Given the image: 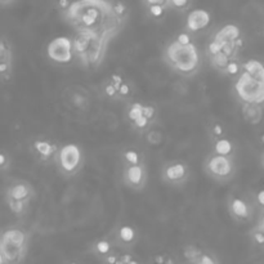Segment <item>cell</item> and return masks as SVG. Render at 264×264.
<instances>
[{"label":"cell","instance_id":"obj_1","mask_svg":"<svg viewBox=\"0 0 264 264\" xmlns=\"http://www.w3.org/2000/svg\"><path fill=\"white\" fill-rule=\"evenodd\" d=\"M63 18L76 32L96 35L108 44L126 21L116 13L110 0H75L63 11Z\"/></svg>","mask_w":264,"mask_h":264},{"label":"cell","instance_id":"obj_2","mask_svg":"<svg viewBox=\"0 0 264 264\" xmlns=\"http://www.w3.org/2000/svg\"><path fill=\"white\" fill-rule=\"evenodd\" d=\"M162 58L175 73L186 78L196 75L201 66L199 49L194 43L183 45L177 40H173L164 49Z\"/></svg>","mask_w":264,"mask_h":264},{"label":"cell","instance_id":"obj_3","mask_svg":"<svg viewBox=\"0 0 264 264\" xmlns=\"http://www.w3.org/2000/svg\"><path fill=\"white\" fill-rule=\"evenodd\" d=\"M72 40L73 57L85 67H98L107 53L108 43L101 37L86 32H76Z\"/></svg>","mask_w":264,"mask_h":264},{"label":"cell","instance_id":"obj_4","mask_svg":"<svg viewBox=\"0 0 264 264\" xmlns=\"http://www.w3.org/2000/svg\"><path fill=\"white\" fill-rule=\"evenodd\" d=\"M29 233L21 228H8L0 235V254L6 264H22L29 250Z\"/></svg>","mask_w":264,"mask_h":264},{"label":"cell","instance_id":"obj_5","mask_svg":"<svg viewBox=\"0 0 264 264\" xmlns=\"http://www.w3.org/2000/svg\"><path fill=\"white\" fill-rule=\"evenodd\" d=\"M54 159L58 170L66 177H73L79 174L84 165L83 149L75 143H66L58 147Z\"/></svg>","mask_w":264,"mask_h":264},{"label":"cell","instance_id":"obj_6","mask_svg":"<svg viewBox=\"0 0 264 264\" xmlns=\"http://www.w3.org/2000/svg\"><path fill=\"white\" fill-rule=\"evenodd\" d=\"M235 92L242 103L263 105L264 102V81L251 78L241 71L235 83Z\"/></svg>","mask_w":264,"mask_h":264},{"label":"cell","instance_id":"obj_7","mask_svg":"<svg viewBox=\"0 0 264 264\" xmlns=\"http://www.w3.org/2000/svg\"><path fill=\"white\" fill-rule=\"evenodd\" d=\"M204 170L210 178L224 183L231 181L236 174V162L233 156H220L210 152L204 162Z\"/></svg>","mask_w":264,"mask_h":264},{"label":"cell","instance_id":"obj_8","mask_svg":"<svg viewBox=\"0 0 264 264\" xmlns=\"http://www.w3.org/2000/svg\"><path fill=\"white\" fill-rule=\"evenodd\" d=\"M47 55L58 65H68L72 62V40L67 36H58L50 40L47 47Z\"/></svg>","mask_w":264,"mask_h":264},{"label":"cell","instance_id":"obj_9","mask_svg":"<svg viewBox=\"0 0 264 264\" xmlns=\"http://www.w3.org/2000/svg\"><path fill=\"white\" fill-rule=\"evenodd\" d=\"M161 178L170 186H183L190 178V166L182 160L166 162L161 170Z\"/></svg>","mask_w":264,"mask_h":264},{"label":"cell","instance_id":"obj_10","mask_svg":"<svg viewBox=\"0 0 264 264\" xmlns=\"http://www.w3.org/2000/svg\"><path fill=\"white\" fill-rule=\"evenodd\" d=\"M148 173L144 162L136 165H125L123 170V181L126 187L134 191H142L146 187Z\"/></svg>","mask_w":264,"mask_h":264},{"label":"cell","instance_id":"obj_11","mask_svg":"<svg viewBox=\"0 0 264 264\" xmlns=\"http://www.w3.org/2000/svg\"><path fill=\"white\" fill-rule=\"evenodd\" d=\"M35 190L29 182H16L7 190V199L14 200V201H21L29 205L30 201L34 199Z\"/></svg>","mask_w":264,"mask_h":264},{"label":"cell","instance_id":"obj_12","mask_svg":"<svg viewBox=\"0 0 264 264\" xmlns=\"http://www.w3.org/2000/svg\"><path fill=\"white\" fill-rule=\"evenodd\" d=\"M231 217L237 222H248L253 217V208L241 197H231L228 201Z\"/></svg>","mask_w":264,"mask_h":264},{"label":"cell","instance_id":"obj_13","mask_svg":"<svg viewBox=\"0 0 264 264\" xmlns=\"http://www.w3.org/2000/svg\"><path fill=\"white\" fill-rule=\"evenodd\" d=\"M212 21V16L205 9H195L187 16L186 30L188 32H199L206 29Z\"/></svg>","mask_w":264,"mask_h":264},{"label":"cell","instance_id":"obj_14","mask_svg":"<svg viewBox=\"0 0 264 264\" xmlns=\"http://www.w3.org/2000/svg\"><path fill=\"white\" fill-rule=\"evenodd\" d=\"M115 237L116 242L121 248H131L136 243V241L138 240V233H137V231L131 225L124 224L118 228Z\"/></svg>","mask_w":264,"mask_h":264},{"label":"cell","instance_id":"obj_15","mask_svg":"<svg viewBox=\"0 0 264 264\" xmlns=\"http://www.w3.org/2000/svg\"><path fill=\"white\" fill-rule=\"evenodd\" d=\"M34 149L39 156L40 161H49L52 157H54L55 152H57L58 146L53 142L47 141V139H36L34 142Z\"/></svg>","mask_w":264,"mask_h":264},{"label":"cell","instance_id":"obj_16","mask_svg":"<svg viewBox=\"0 0 264 264\" xmlns=\"http://www.w3.org/2000/svg\"><path fill=\"white\" fill-rule=\"evenodd\" d=\"M241 37V30L236 25H225L219 31L215 32L214 37L212 40L217 42L218 44H224V43L236 42Z\"/></svg>","mask_w":264,"mask_h":264},{"label":"cell","instance_id":"obj_17","mask_svg":"<svg viewBox=\"0 0 264 264\" xmlns=\"http://www.w3.org/2000/svg\"><path fill=\"white\" fill-rule=\"evenodd\" d=\"M263 105H255V103H242V116L249 124H253V125H258L261 121L263 118Z\"/></svg>","mask_w":264,"mask_h":264},{"label":"cell","instance_id":"obj_18","mask_svg":"<svg viewBox=\"0 0 264 264\" xmlns=\"http://www.w3.org/2000/svg\"><path fill=\"white\" fill-rule=\"evenodd\" d=\"M241 71L250 75L251 78L256 79L259 81H264V67L260 61L249 60L246 62L241 63Z\"/></svg>","mask_w":264,"mask_h":264},{"label":"cell","instance_id":"obj_19","mask_svg":"<svg viewBox=\"0 0 264 264\" xmlns=\"http://www.w3.org/2000/svg\"><path fill=\"white\" fill-rule=\"evenodd\" d=\"M233 149L235 147H233L232 141L223 137V138L214 141L212 152L215 155H220V156H233Z\"/></svg>","mask_w":264,"mask_h":264},{"label":"cell","instance_id":"obj_20","mask_svg":"<svg viewBox=\"0 0 264 264\" xmlns=\"http://www.w3.org/2000/svg\"><path fill=\"white\" fill-rule=\"evenodd\" d=\"M209 61H210V65H212V67L214 68V70L224 73L228 62H230L231 60L227 57V55H224L222 52H220L215 55H210Z\"/></svg>","mask_w":264,"mask_h":264},{"label":"cell","instance_id":"obj_21","mask_svg":"<svg viewBox=\"0 0 264 264\" xmlns=\"http://www.w3.org/2000/svg\"><path fill=\"white\" fill-rule=\"evenodd\" d=\"M13 54L9 44L4 40H0V65L11 66L13 65Z\"/></svg>","mask_w":264,"mask_h":264},{"label":"cell","instance_id":"obj_22","mask_svg":"<svg viewBox=\"0 0 264 264\" xmlns=\"http://www.w3.org/2000/svg\"><path fill=\"white\" fill-rule=\"evenodd\" d=\"M93 251H95L98 256H101V258L103 259L105 256H107L111 251H112V242L106 240V238L98 240L97 242L93 245Z\"/></svg>","mask_w":264,"mask_h":264},{"label":"cell","instance_id":"obj_23","mask_svg":"<svg viewBox=\"0 0 264 264\" xmlns=\"http://www.w3.org/2000/svg\"><path fill=\"white\" fill-rule=\"evenodd\" d=\"M250 236L256 245L258 246L263 245L264 243V219H263V217H260L258 224L254 225L253 230L250 231Z\"/></svg>","mask_w":264,"mask_h":264},{"label":"cell","instance_id":"obj_24","mask_svg":"<svg viewBox=\"0 0 264 264\" xmlns=\"http://www.w3.org/2000/svg\"><path fill=\"white\" fill-rule=\"evenodd\" d=\"M123 159L124 161H125V165H136L143 162L142 155L133 148L125 149V151L123 152Z\"/></svg>","mask_w":264,"mask_h":264},{"label":"cell","instance_id":"obj_25","mask_svg":"<svg viewBox=\"0 0 264 264\" xmlns=\"http://www.w3.org/2000/svg\"><path fill=\"white\" fill-rule=\"evenodd\" d=\"M202 254V250H200L199 248H196L195 245H188L184 248L183 255L190 263H196L197 259L200 258V255Z\"/></svg>","mask_w":264,"mask_h":264},{"label":"cell","instance_id":"obj_26","mask_svg":"<svg viewBox=\"0 0 264 264\" xmlns=\"http://www.w3.org/2000/svg\"><path fill=\"white\" fill-rule=\"evenodd\" d=\"M142 110H143V105L138 102H134L129 106L128 111H126V116H128L129 120L133 123L134 120H137L138 118L142 116Z\"/></svg>","mask_w":264,"mask_h":264},{"label":"cell","instance_id":"obj_27","mask_svg":"<svg viewBox=\"0 0 264 264\" xmlns=\"http://www.w3.org/2000/svg\"><path fill=\"white\" fill-rule=\"evenodd\" d=\"M7 202H8V206H9V209L12 210V213L16 215H24L25 213H26L27 206H29V205L25 204V202L14 201V200L7 199Z\"/></svg>","mask_w":264,"mask_h":264},{"label":"cell","instance_id":"obj_28","mask_svg":"<svg viewBox=\"0 0 264 264\" xmlns=\"http://www.w3.org/2000/svg\"><path fill=\"white\" fill-rule=\"evenodd\" d=\"M146 133H147L146 134L147 143L151 144V146H159V144H161L162 139H164L161 131L160 130H147Z\"/></svg>","mask_w":264,"mask_h":264},{"label":"cell","instance_id":"obj_29","mask_svg":"<svg viewBox=\"0 0 264 264\" xmlns=\"http://www.w3.org/2000/svg\"><path fill=\"white\" fill-rule=\"evenodd\" d=\"M241 72V63L238 62V60L236 58V60H231L230 62H228L227 65V68H225L224 73L228 76H238Z\"/></svg>","mask_w":264,"mask_h":264},{"label":"cell","instance_id":"obj_30","mask_svg":"<svg viewBox=\"0 0 264 264\" xmlns=\"http://www.w3.org/2000/svg\"><path fill=\"white\" fill-rule=\"evenodd\" d=\"M72 105L75 106V107L80 108V110H84V108L88 106V97L86 96H84L83 93H75V95L72 96Z\"/></svg>","mask_w":264,"mask_h":264},{"label":"cell","instance_id":"obj_31","mask_svg":"<svg viewBox=\"0 0 264 264\" xmlns=\"http://www.w3.org/2000/svg\"><path fill=\"white\" fill-rule=\"evenodd\" d=\"M131 124H133V128L137 129V130H139V131H146L147 129L152 125L151 121L147 120L143 115H142L141 118L137 119V120H134Z\"/></svg>","mask_w":264,"mask_h":264},{"label":"cell","instance_id":"obj_32","mask_svg":"<svg viewBox=\"0 0 264 264\" xmlns=\"http://www.w3.org/2000/svg\"><path fill=\"white\" fill-rule=\"evenodd\" d=\"M142 115L144 116V118L147 119V120H149L151 123H154V120L156 119V115H157V111L156 108L154 107V106L151 105H143V110H142Z\"/></svg>","mask_w":264,"mask_h":264},{"label":"cell","instance_id":"obj_33","mask_svg":"<svg viewBox=\"0 0 264 264\" xmlns=\"http://www.w3.org/2000/svg\"><path fill=\"white\" fill-rule=\"evenodd\" d=\"M116 90H118L119 98H128L129 96L131 95L130 84L126 83V81H123V83L118 86V89Z\"/></svg>","mask_w":264,"mask_h":264},{"label":"cell","instance_id":"obj_34","mask_svg":"<svg viewBox=\"0 0 264 264\" xmlns=\"http://www.w3.org/2000/svg\"><path fill=\"white\" fill-rule=\"evenodd\" d=\"M210 133H212L214 141H217V139L219 138H223V137H224V126H223L220 123L213 124L212 129H210Z\"/></svg>","mask_w":264,"mask_h":264},{"label":"cell","instance_id":"obj_35","mask_svg":"<svg viewBox=\"0 0 264 264\" xmlns=\"http://www.w3.org/2000/svg\"><path fill=\"white\" fill-rule=\"evenodd\" d=\"M196 264H219V261L217 260V258H215L214 255H212V254H209V253H204V251H202V254L200 255V258L197 259Z\"/></svg>","mask_w":264,"mask_h":264},{"label":"cell","instance_id":"obj_36","mask_svg":"<svg viewBox=\"0 0 264 264\" xmlns=\"http://www.w3.org/2000/svg\"><path fill=\"white\" fill-rule=\"evenodd\" d=\"M220 52H222V47H220V44H218L217 42L212 40V42L208 44V47H206L208 57H210V55H215Z\"/></svg>","mask_w":264,"mask_h":264},{"label":"cell","instance_id":"obj_37","mask_svg":"<svg viewBox=\"0 0 264 264\" xmlns=\"http://www.w3.org/2000/svg\"><path fill=\"white\" fill-rule=\"evenodd\" d=\"M188 6L190 0H169V7L179 9V11H184L186 8H188Z\"/></svg>","mask_w":264,"mask_h":264},{"label":"cell","instance_id":"obj_38","mask_svg":"<svg viewBox=\"0 0 264 264\" xmlns=\"http://www.w3.org/2000/svg\"><path fill=\"white\" fill-rule=\"evenodd\" d=\"M11 166V159L8 154L6 152H0V170H7Z\"/></svg>","mask_w":264,"mask_h":264},{"label":"cell","instance_id":"obj_39","mask_svg":"<svg viewBox=\"0 0 264 264\" xmlns=\"http://www.w3.org/2000/svg\"><path fill=\"white\" fill-rule=\"evenodd\" d=\"M148 11L152 17H155V18H160V17H162V14H164L165 8L161 6H149Z\"/></svg>","mask_w":264,"mask_h":264},{"label":"cell","instance_id":"obj_40","mask_svg":"<svg viewBox=\"0 0 264 264\" xmlns=\"http://www.w3.org/2000/svg\"><path fill=\"white\" fill-rule=\"evenodd\" d=\"M105 95L107 96V97H110V98H119L118 92H116L115 86L112 85V83H111V81L108 84H106V86H105Z\"/></svg>","mask_w":264,"mask_h":264},{"label":"cell","instance_id":"obj_41","mask_svg":"<svg viewBox=\"0 0 264 264\" xmlns=\"http://www.w3.org/2000/svg\"><path fill=\"white\" fill-rule=\"evenodd\" d=\"M147 6H161L164 8L169 7V0H144Z\"/></svg>","mask_w":264,"mask_h":264},{"label":"cell","instance_id":"obj_42","mask_svg":"<svg viewBox=\"0 0 264 264\" xmlns=\"http://www.w3.org/2000/svg\"><path fill=\"white\" fill-rule=\"evenodd\" d=\"M177 42L179 43V44H190V43H192V39L191 36H190V34H187V32H182V34L178 35V37H177Z\"/></svg>","mask_w":264,"mask_h":264},{"label":"cell","instance_id":"obj_43","mask_svg":"<svg viewBox=\"0 0 264 264\" xmlns=\"http://www.w3.org/2000/svg\"><path fill=\"white\" fill-rule=\"evenodd\" d=\"M133 258V255L131 254H121V255H119L118 260H116L115 264H129V261H130V259Z\"/></svg>","mask_w":264,"mask_h":264},{"label":"cell","instance_id":"obj_44","mask_svg":"<svg viewBox=\"0 0 264 264\" xmlns=\"http://www.w3.org/2000/svg\"><path fill=\"white\" fill-rule=\"evenodd\" d=\"M256 200H258V205L259 206H263L264 205V191L263 190H260V191L258 192V195H256Z\"/></svg>","mask_w":264,"mask_h":264},{"label":"cell","instance_id":"obj_45","mask_svg":"<svg viewBox=\"0 0 264 264\" xmlns=\"http://www.w3.org/2000/svg\"><path fill=\"white\" fill-rule=\"evenodd\" d=\"M68 4H70V2H68V0H58V6H60V8L63 9V11L67 8Z\"/></svg>","mask_w":264,"mask_h":264},{"label":"cell","instance_id":"obj_46","mask_svg":"<svg viewBox=\"0 0 264 264\" xmlns=\"http://www.w3.org/2000/svg\"><path fill=\"white\" fill-rule=\"evenodd\" d=\"M162 264H175V263H174V260H173V258H169V256H167L166 260H165Z\"/></svg>","mask_w":264,"mask_h":264},{"label":"cell","instance_id":"obj_47","mask_svg":"<svg viewBox=\"0 0 264 264\" xmlns=\"http://www.w3.org/2000/svg\"><path fill=\"white\" fill-rule=\"evenodd\" d=\"M9 2H11V0H0V3H3V4L9 3Z\"/></svg>","mask_w":264,"mask_h":264},{"label":"cell","instance_id":"obj_48","mask_svg":"<svg viewBox=\"0 0 264 264\" xmlns=\"http://www.w3.org/2000/svg\"><path fill=\"white\" fill-rule=\"evenodd\" d=\"M0 264H6V263H4V260H3V256H2V254H0Z\"/></svg>","mask_w":264,"mask_h":264},{"label":"cell","instance_id":"obj_49","mask_svg":"<svg viewBox=\"0 0 264 264\" xmlns=\"http://www.w3.org/2000/svg\"><path fill=\"white\" fill-rule=\"evenodd\" d=\"M190 264H196V263H190Z\"/></svg>","mask_w":264,"mask_h":264},{"label":"cell","instance_id":"obj_50","mask_svg":"<svg viewBox=\"0 0 264 264\" xmlns=\"http://www.w3.org/2000/svg\"><path fill=\"white\" fill-rule=\"evenodd\" d=\"M70 264H76V263H70Z\"/></svg>","mask_w":264,"mask_h":264}]
</instances>
